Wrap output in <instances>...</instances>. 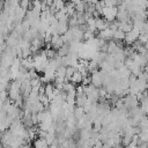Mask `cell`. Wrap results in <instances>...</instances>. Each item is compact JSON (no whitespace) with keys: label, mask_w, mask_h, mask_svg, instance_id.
I'll use <instances>...</instances> for the list:
<instances>
[{"label":"cell","mask_w":148,"mask_h":148,"mask_svg":"<svg viewBox=\"0 0 148 148\" xmlns=\"http://www.w3.org/2000/svg\"><path fill=\"white\" fill-rule=\"evenodd\" d=\"M32 147H34V148H49V145L46 143L45 139H43V138H37V139L34 140Z\"/></svg>","instance_id":"6da1fadb"},{"label":"cell","mask_w":148,"mask_h":148,"mask_svg":"<svg viewBox=\"0 0 148 148\" xmlns=\"http://www.w3.org/2000/svg\"><path fill=\"white\" fill-rule=\"evenodd\" d=\"M69 81H71L72 83H74V84H79V83H81V81H82V74H81L80 72L75 71V72L73 73V75L69 77Z\"/></svg>","instance_id":"7a4b0ae2"},{"label":"cell","mask_w":148,"mask_h":148,"mask_svg":"<svg viewBox=\"0 0 148 148\" xmlns=\"http://www.w3.org/2000/svg\"><path fill=\"white\" fill-rule=\"evenodd\" d=\"M124 38H125V32L124 31H121L120 29H117V30L113 31L112 39H114L116 42H118V40H123Z\"/></svg>","instance_id":"3957f363"}]
</instances>
